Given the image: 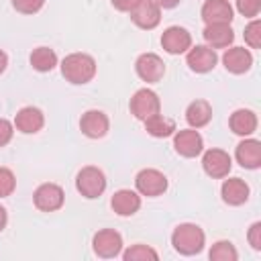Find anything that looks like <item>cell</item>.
<instances>
[{
    "mask_svg": "<svg viewBox=\"0 0 261 261\" xmlns=\"http://www.w3.org/2000/svg\"><path fill=\"white\" fill-rule=\"evenodd\" d=\"M145 128L151 137L165 139V137H171L175 133V122L163 114H153L151 118L145 120Z\"/></svg>",
    "mask_w": 261,
    "mask_h": 261,
    "instance_id": "cell-25",
    "label": "cell"
},
{
    "mask_svg": "<svg viewBox=\"0 0 261 261\" xmlns=\"http://www.w3.org/2000/svg\"><path fill=\"white\" fill-rule=\"evenodd\" d=\"M16 188V177L8 167H0V198H8Z\"/></svg>",
    "mask_w": 261,
    "mask_h": 261,
    "instance_id": "cell-29",
    "label": "cell"
},
{
    "mask_svg": "<svg viewBox=\"0 0 261 261\" xmlns=\"http://www.w3.org/2000/svg\"><path fill=\"white\" fill-rule=\"evenodd\" d=\"M173 149L177 155L181 157H198L204 149V141H202V135L196 130V128H184V130H177L173 133Z\"/></svg>",
    "mask_w": 261,
    "mask_h": 261,
    "instance_id": "cell-10",
    "label": "cell"
},
{
    "mask_svg": "<svg viewBox=\"0 0 261 261\" xmlns=\"http://www.w3.org/2000/svg\"><path fill=\"white\" fill-rule=\"evenodd\" d=\"M171 245L179 255H198L206 245V234L198 224L184 222L177 224L171 232Z\"/></svg>",
    "mask_w": 261,
    "mask_h": 261,
    "instance_id": "cell-1",
    "label": "cell"
},
{
    "mask_svg": "<svg viewBox=\"0 0 261 261\" xmlns=\"http://www.w3.org/2000/svg\"><path fill=\"white\" fill-rule=\"evenodd\" d=\"M204 41L212 49H224L234 41V33L228 22H212L204 27Z\"/></svg>",
    "mask_w": 261,
    "mask_h": 261,
    "instance_id": "cell-15",
    "label": "cell"
},
{
    "mask_svg": "<svg viewBox=\"0 0 261 261\" xmlns=\"http://www.w3.org/2000/svg\"><path fill=\"white\" fill-rule=\"evenodd\" d=\"M110 206L118 216H133L141 208V196L133 190H118L114 192Z\"/></svg>",
    "mask_w": 261,
    "mask_h": 261,
    "instance_id": "cell-21",
    "label": "cell"
},
{
    "mask_svg": "<svg viewBox=\"0 0 261 261\" xmlns=\"http://www.w3.org/2000/svg\"><path fill=\"white\" fill-rule=\"evenodd\" d=\"M208 257L210 261H237L239 253L230 241H216L208 251Z\"/></svg>",
    "mask_w": 261,
    "mask_h": 261,
    "instance_id": "cell-26",
    "label": "cell"
},
{
    "mask_svg": "<svg viewBox=\"0 0 261 261\" xmlns=\"http://www.w3.org/2000/svg\"><path fill=\"white\" fill-rule=\"evenodd\" d=\"M45 0H12V6L20 14H35L43 8Z\"/></svg>",
    "mask_w": 261,
    "mask_h": 261,
    "instance_id": "cell-30",
    "label": "cell"
},
{
    "mask_svg": "<svg viewBox=\"0 0 261 261\" xmlns=\"http://www.w3.org/2000/svg\"><path fill=\"white\" fill-rule=\"evenodd\" d=\"M186 61H188V65H190L192 71H196V73H208V71L214 69V65L218 61V55L208 45H196V47H190L188 49Z\"/></svg>",
    "mask_w": 261,
    "mask_h": 261,
    "instance_id": "cell-12",
    "label": "cell"
},
{
    "mask_svg": "<svg viewBox=\"0 0 261 261\" xmlns=\"http://www.w3.org/2000/svg\"><path fill=\"white\" fill-rule=\"evenodd\" d=\"M220 196L228 206H241L249 200V186L241 177H230L222 181Z\"/></svg>",
    "mask_w": 261,
    "mask_h": 261,
    "instance_id": "cell-20",
    "label": "cell"
},
{
    "mask_svg": "<svg viewBox=\"0 0 261 261\" xmlns=\"http://www.w3.org/2000/svg\"><path fill=\"white\" fill-rule=\"evenodd\" d=\"M159 4V8H175L179 4V0H155Z\"/></svg>",
    "mask_w": 261,
    "mask_h": 261,
    "instance_id": "cell-35",
    "label": "cell"
},
{
    "mask_svg": "<svg viewBox=\"0 0 261 261\" xmlns=\"http://www.w3.org/2000/svg\"><path fill=\"white\" fill-rule=\"evenodd\" d=\"M161 47L169 55H179L186 53L192 47V35L184 27H169L161 35Z\"/></svg>",
    "mask_w": 261,
    "mask_h": 261,
    "instance_id": "cell-13",
    "label": "cell"
},
{
    "mask_svg": "<svg viewBox=\"0 0 261 261\" xmlns=\"http://www.w3.org/2000/svg\"><path fill=\"white\" fill-rule=\"evenodd\" d=\"M6 65H8V55H6V53L0 49V73H4Z\"/></svg>",
    "mask_w": 261,
    "mask_h": 261,
    "instance_id": "cell-37",
    "label": "cell"
},
{
    "mask_svg": "<svg viewBox=\"0 0 261 261\" xmlns=\"http://www.w3.org/2000/svg\"><path fill=\"white\" fill-rule=\"evenodd\" d=\"M135 186H137V192H139L141 196L155 198V196H161V194L167 190V177H165V173H161L159 169L147 167V169H141V171L137 173Z\"/></svg>",
    "mask_w": 261,
    "mask_h": 261,
    "instance_id": "cell-5",
    "label": "cell"
},
{
    "mask_svg": "<svg viewBox=\"0 0 261 261\" xmlns=\"http://www.w3.org/2000/svg\"><path fill=\"white\" fill-rule=\"evenodd\" d=\"M222 63H224L226 71L239 75V73H245V71L251 69V65H253V55H251V51L245 49V47H230V49L224 51Z\"/></svg>",
    "mask_w": 261,
    "mask_h": 261,
    "instance_id": "cell-17",
    "label": "cell"
},
{
    "mask_svg": "<svg viewBox=\"0 0 261 261\" xmlns=\"http://www.w3.org/2000/svg\"><path fill=\"white\" fill-rule=\"evenodd\" d=\"M128 14H130V20L145 31L155 29L161 20V8L155 0H137L135 6L128 10Z\"/></svg>",
    "mask_w": 261,
    "mask_h": 261,
    "instance_id": "cell-7",
    "label": "cell"
},
{
    "mask_svg": "<svg viewBox=\"0 0 261 261\" xmlns=\"http://www.w3.org/2000/svg\"><path fill=\"white\" fill-rule=\"evenodd\" d=\"M237 161L245 167V169H257L261 167V143L257 139H245L237 145L234 151Z\"/></svg>",
    "mask_w": 261,
    "mask_h": 261,
    "instance_id": "cell-18",
    "label": "cell"
},
{
    "mask_svg": "<svg viewBox=\"0 0 261 261\" xmlns=\"http://www.w3.org/2000/svg\"><path fill=\"white\" fill-rule=\"evenodd\" d=\"M249 245L255 249V251H261V222H253L251 228H249Z\"/></svg>",
    "mask_w": 261,
    "mask_h": 261,
    "instance_id": "cell-32",
    "label": "cell"
},
{
    "mask_svg": "<svg viewBox=\"0 0 261 261\" xmlns=\"http://www.w3.org/2000/svg\"><path fill=\"white\" fill-rule=\"evenodd\" d=\"M237 10L247 18H255L261 10V0H237Z\"/></svg>",
    "mask_w": 261,
    "mask_h": 261,
    "instance_id": "cell-31",
    "label": "cell"
},
{
    "mask_svg": "<svg viewBox=\"0 0 261 261\" xmlns=\"http://www.w3.org/2000/svg\"><path fill=\"white\" fill-rule=\"evenodd\" d=\"M135 69H137V75L143 82H147V84H157L165 75V63L155 53H143V55H139L137 57V63H135Z\"/></svg>",
    "mask_w": 261,
    "mask_h": 261,
    "instance_id": "cell-9",
    "label": "cell"
},
{
    "mask_svg": "<svg viewBox=\"0 0 261 261\" xmlns=\"http://www.w3.org/2000/svg\"><path fill=\"white\" fill-rule=\"evenodd\" d=\"M29 59H31L33 69H37L41 73H47V71H51L57 65V53L51 47H37V49H33Z\"/></svg>",
    "mask_w": 261,
    "mask_h": 261,
    "instance_id": "cell-24",
    "label": "cell"
},
{
    "mask_svg": "<svg viewBox=\"0 0 261 261\" xmlns=\"http://www.w3.org/2000/svg\"><path fill=\"white\" fill-rule=\"evenodd\" d=\"M130 114L135 116V118H139V120H147V118H151L153 114H159V110H161V100H159V96L153 92V90H149V88H141V90H137L135 94H133V98H130Z\"/></svg>",
    "mask_w": 261,
    "mask_h": 261,
    "instance_id": "cell-4",
    "label": "cell"
},
{
    "mask_svg": "<svg viewBox=\"0 0 261 261\" xmlns=\"http://www.w3.org/2000/svg\"><path fill=\"white\" fill-rule=\"evenodd\" d=\"M43 124H45V116H43V112H41L39 108H35V106H24V108H20V110L16 112V116H14V126H16L20 133H24V135H35V133H39V130L43 128Z\"/></svg>",
    "mask_w": 261,
    "mask_h": 261,
    "instance_id": "cell-16",
    "label": "cell"
},
{
    "mask_svg": "<svg viewBox=\"0 0 261 261\" xmlns=\"http://www.w3.org/2000/svg\"><path fill=\"white\" fill-rule=\"evenodd\" d=\"M33 202L41 212H55L63 206L65 194L57 184H41L33 194Z\"/></svg>",
    "mask_w": 261,
    "mask_h": 261,
    "instance_id": "cell-8",
    "label": "cell"
},
{
    "mask_svg": "<svg viewBox=\"0 0 261 261\" xmlns=\"http://www.w3.org/2000/svg\"><path fill=\"white\" fill-rule=\"evenodd\" d=\"M228 124H230V130H232L234 135H239V137H249V135H253L255 128H257V116H255V112L249 110V108H239V110H234V112L230 114Z\"/></svg>",
    "mask_w": 261,
    "mask_h": 261,
    "instance_id": "cell-22",
    "label": "cell"
},
{
    "mask_svg": "<svg viewBox=\"0 0 261 261\" xmlns=\"http://www.w3.org/2000/svg\"><path fill=\"white\" fill-rule=\"evenodd\" d=\"M92 249L98 257L102 259H112L118 257L122 251V237L114 228H102L94 234L92 239Z\"/></svg>",
    "mask_w": 261,
    "mask_h": 261,
    "instance_id": "cell-6",
    "label": "cell"
},
{
    "mask_svg": "<svg viewBox=\"0 0 261 261\" xmlns=\"http://www.w3.org/2000/svg\"><path fill=\"white\" fill-rule=\"evenodd\" d=\"M202 20L206 24L212 22H228L232 20V6L228 4V0H206L202 4Z\"/></svg>",
    "mask_w": 261,
    "mask_h": 261,
    "instance_id": "cell-19",
    "label": "cell"
},
{
    "mask_svg": "<svg viewBox=\"0 0 261 261\" xmlns=\"http://www.w3.org/2000/svg\"><path fill=\"white\" fill-rule=\"evenodd\" d=\"M124 261H157L159 255L149 245H133L122 253Z\"/></svg>",
    "mask_w": 261,
    "mask_h": 261,
    "instance_id": "cell-27",
    "label": "cell"
},
{
    "mask_svg": "<svg viewBox=\"0 0 261 261\" xmlns=\"http://www.w3.org/2000/svg\"><path fill=\"white\" fill-rule=\"evenodd\" d=\"M61 73L69 84H88L96 75V61L88 53H69L61 61Z\"/></svg>",
    "mask_w": 261,
    "mask_h": 261,
    "instance_id": "cell-2",
    "label": "cell"
},
{
    "mask_svg": "<svg viewBox=\"0 0 261 261\" xmlns=\"http://www.w3.org/2000/svg\"><path fill=\"white\" fill-rule=\"evenodd\" d=\"M80 128L88 139H102L110 128V120L102 110H88L80 118Z\"/></svg>",
    "mask_w": 261,
    "mask_h": 261,
    "instance_id": "cell-14",
    "label": "cell"
},
{
    "mask_svg": "<svg viewBox=\"0 0 261 261\" xmlns=\"http://www.w3.org/2000/svg\"><path fill=\"white\" fill-rule=\"evenodd\" d=\"M6 222H8V214H6V208L0 204V232L6 228Z\"/></svg>",
    "mask_w": 261,
    "mask_h": 261,
    "instance_id": "cell-36",
    "label": "cell"
},
{
    "mask_svg": "<svg viewBox=\"0 0 261 261\" xmlns=\"http://www.w3.org/2000/svg\"><path fill=\"white\" fill-rule=\"evenodd\" d=\"M110 2H112V6H114L116 10H120V12H128V10L135 6L137 0H110Z\"/></svg>",
    "mask_w": 261,
    "mask_h": 261,
    "instance_id": "cell-34",
    "label": "cell"
},
{
    "mask_svg": "<svg viewBox=\"0 0 261 261\" xmlns=\"http://www.w3.org/2000/svg\"><path fill=\"white\" fill-rule=\"evenodd\" d=\"M12 135H14V126L6 118H0V147L8 145L12 141Z\"/></svg>",
    "mask_w": 261,
    "mask_h": 261,
    "instance_id": "cell-33",
    "label": "cell"
},
{
    "mask_svg": "<svg viewBox=\"0 0 261 261\" xmlns=\"http://www.w3.org/2000/svg\"><path fill=\"white\" fill-rule=\"evenodd\" d=\"M202 167L204 171L214 177V179H220V177H226L230 173V167H232V159L226 151L222 149H208L202 157Z\"/></svg>",
    "mask_w": 261,
    "mask_h": 261,
    "instance_id": "cell-11",
    "label": "cell"
},
{
    "mask_svg": "<svg viewBox=\"0 0 261 261\" xmlns=\"http://www.w3.org/2000/svg\"><path fill=\"white\" fill-rule=\"evenodd\" d=\"M212 118V106L206 100H194L186 108V120L192 128H202L210 122Z\"/></svg>",
    "mask_w": 261,
    "mask_h": 261,
    "instance_id": "cell-23",
    "label": "cell"
},
{
    "mask_svg": "<svg viewBox=\"0 0 261 261\" xmlns=\"http://www.w3.org/2000/svg\"><path fill=\"white\" fill-rule=\"evenodd\" d=\"M75 190L88 198V200H94V198H100L106 190V175L102 169L94 167V165H88V167H82L75 175Z\"/></svg>",
    "mask_w": 261,
    "mask_h": 261,
    "instance_id": "cell-3",
    "label": "cell"
},
{
    "mask_svg": "<svg viewBox=\"0 0 261 261\" xmlns=\"http://www.w3.org/2000/svg\"><path fill=\"white\" fill-rule=\"evenodd\" d=\"M245 41L251 49H261V20L253 18L245 27Z\"/></svg>",
    "mask_w": 261,
    "mask_h": 261,
    "instance_id": "cell-28",
    "label": "cell"
}]
</instances>
